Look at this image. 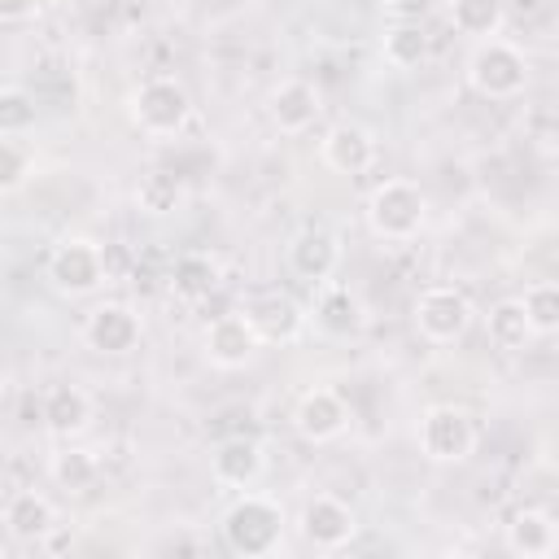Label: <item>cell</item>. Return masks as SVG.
<instances>
[{
  "instance_id": "obj_1",
  "label": "cell",
  "mask_w": 559,
  "mask_h": 559,
  "mask_svg": "<svg viewBox=\"0 0 559 559\" xmlns=\"http://www.w3.org/2000/svg\"><path fill=\"white\" fill-rule=\"evenodd\" d=\"M223 546L240 559L275 555L284 542V507L266 493H240L223 515Z\"/></svg>"
},
{
  "instance_id": "obj_14",
  "label": "cell",
  "mask_w": 559,
  "mask_h": 559,
  "mask_svg": "<svg viewBox=\"0 0 559 559\" xmlns=\"http://www.w3.org/2000/svg\"><path fill=\"white\" fill-rule=\"evenodd\" d=\"M323 100H319V87L306 83V79H288L271 92V122L284 131V135H301L306 127H314Z\"/></svg>"
},
{
  "instance_id": "obj_31",
  "label": "cell",
  "mask_w": 559,
  "mask_h": 559,
  "mask_svg": "<svg viewBox=\"0 0 559 559\" xmlns=\"http://www.w3.org/2000/svg\"><path fill=\"white\" fill-rule=\"evenodd\" d=\"M39 13V0H0V22H26Z\"/></svg>"
},
{
  "instance_id": "obj_19",
  "label": "cell",
  "mask_w": 559,
  "mask_h": 559,
  "mask_svg": "<svg viewBox=\"0 0 559 559\" xmlns=\"http://www.w3.org/2000/svg\"><path fill=\"white\" fill-rule=\"evenodd\" d=\"M555 546H559V528H555V520H550L546 511L524 507V511L511 515V524H507V550H511V555L542 559V555H550Z\"/></svg>"
},
{
  "instance_id": "obj_22",
  "label": "cell",
  "mask_w": 559,
  "mask_h": 559,
  "mask_svg": "<svg viewBox=\"0 0 559 559\" xmlns=\"http://www.w3.org/2000/svg\"><path fill=\"white\" fill-rule=\"evenodd\" d=\"M314 323H319L328 336H349V332H358V323H362V306H358V297H354L349 288L332 284V288H323L319 301H314Z\"/></svg>"
},
{
  "instance_id": "obj_27",
  "label": "cell",
  "mask_w": 559,
  "mask_h": 559,
  "mask_svg": "<svg viewBox=\"0 0 559 559\" xmlns=\"http://www.w3.org/2000/svg\"><path fill=\"white\" fill-rule=\"evenodd\" d=\"M520 301H524V314H528L537 336L559 332V284H528V293Z\"/></svg>"
},
{
  "instance_id": "obj_33",
  "label": "cell",
  "mask_w": 559,
  "mask_h": 559,
  "mask_svg": "<svg viewBox=\"0 0 559 559\" xmlns=\"http://www.w3.org/2000/svg\"><path fill=\"white\" fill-rule=\"evenodd\" d=\"M201 542H192V537H170V542H162V550H197Z\"/></svg>"
},
{
  "instance_id": "obj_17",
  "label": "cell",
  "mask_w": 559,
  "mask_h": 559,
  "mask_svg": "<svg viewBox=\"0 0 559 559\" xmlns=\"http://www.w3.org/2000/svg\"><path fill=\"white\" fill-rule=\"evenodd\" d=\"M336 262H341V245H336V236L332 231H323V227H306V231H297L293 236V245H288V266L301 275V280H328L332 271H336Z\"/></svg>"
},
{
  "instance_id": "obj_23",
  "label": "cell",
  "mask_w": 559,
  "mask_h": 559,
  "mask_svg": "<svg viewBox=\"0 0 559 559\" xmlns=\"http://www.w3.org/2000/svg\"><path fill=\"white\" fill-rule=\"evenodd\" d=\"M450 22L463 35L493 39L507 22V0H450Z\"/></svg>"
},
{
  "instance_id": "obj_8",
  "label": "cell",
  "mask_w": 559,
  "mask_h": 559,
  "mask_svg": "<svg viewBox=\"0 0 559 559\" xmlns=\"http://www.w3.org/2000/svg\"><path fill=\"white\" fill-rule=\"evenodd\" d=\"M297 528H301V537H306L314 550H341V546L358 533V520H354V511H349L341 498L314 493V498H306V507H301V515H297Z\"/></svg>"
},
{
  "instance_id": "obj_2",
  "label": "cell",
  "mask_w": 559,
  "mask_h": 559,
  "mask_svg": "<svg viewBox=\"0 0 559 559\" xmlns=\"http://www.w3.org/2000/svg\"><path fill=\"white\" fill-rule=\"evenodd\" d=\"M428 218V201L411 179H384L367 197V223L380 240H411Z\"/></svg>"
},
{
  "instance_id": "obj_26",
  "label": "cell",
  "mask_w": 559,
  "mask_h": 559,
  "mask_svg": "<svg viewBox=\"0 0 559 559\" xmlns=\"http://www.w3.org/2000/svg\"><path fill=\"white\" fill-rule=\"evenodd\" d=\"M96 476H100V463H96L87 450H74V445H70V450L52 454V480H57V489H66L70 498L92 493Z\"/></svg>"
},
{
  "instance_id": "obj_28",
  "label": "cell",
  "mask_w": 559,
  "mask_h": 559,
  "mask_svg": "<svg viewBox=\"0 0 559 559\" xmlns=\"http://www.w3.org/2000/svg\"><path fill=\"white\" fill-rule=\"evenodd\" d=\"M35 127V96L26 87L0 92V135H22Z\"/></svg>"
},
{
  "instance_id": "obj_21",
  "label": "cell",
  "mask_w": 559,
  "mask_h": 559,
  "mask_svg": "<svg viewBox=\"0 0 559 559\" xmlns=\"http://www.w3.org/2000/svg\"><path fill=\"white\" fill-rule=\"evenodd\" d=\"M485 328H489V341H493L498 349H507V354L528 349V341L537 336L533 323H528V314H524V301H515V297L493 301L489 314H485Z\"/></svg>"
},
{
  "instance_id": "obj_6",
  "label": "cell",
  "mask_w": 559,
  "mask_h": 559,
  "mask_svg": "<svg viewBox=\"0 0 559 559\" xmlns=\"http://www.w3.org/2000/svg\"><path fill=\"white\" fill-rule=\"evenodd\" d=\"M48 280L57 293H70V297H87L105 284V253L96 240H83V236H70L52 249L48 258Z\"/></svg>"
},
{
  "instance_id": "obj_20",
  "label": "cell",
  "mask_w": 559,
  "mask_h": 559,
  "mask_svg": "<svg viewBox=\"0 0 559 559\" xmlns=\"http://www.w3.org/2000/svg\"><path fill=\"white\" fill-rule=\"evenodd\" d=\"M223 284V271L210 253H183L175 258V271H170V288L183 297V301H205L214 297Z\"/></svg>"
},
{
  "instance_id": "obj_5",
  "label": "cell",
  "mask_w": 559,
  "mask_h": 559,
  "mask_svg": "<svg viewBox=\"0 0 559 559\" xmlns=\"http://www.w3.org/2000/svg\"><path fill=\"white\" fill-rule=\"evenodd\" d=\"M419 450L432 463H463L476 450V424L463 406H428L419 419Z\"/></svg>"
},
{
  "instance_id": "obj_13",
  "label": "cell",
  "mask_w": 559,
  "mask_h": 559,
  "mask_svg": "<svg viewBox=\"0 0 559 559\" xmlns=\"http://www.w3.org/2000/svg\"><path fill=\"white\" fill-rule=\"evenodd\" d=\"M210 467H214V480H218V485H227V489H249V485L262 476L266 459H262V445H258L253 437H227V441L214 445Z\"/></svg>"
},
{
  "instance_id": "obj_30",
  "label": "cell",
  "mask_w": 559,
  "mask_h": 559,
  "mask_svg": "<svg viewBox=\"0 0 559 559\" xmlns=\"http://www.w3.org/2000/svg\"><path fill=\"white\" fill-rule=\"evenodd\" d=\"M397 22H419L428 9H432V0H380Z\"/></svg>"
},
{
  "instance_id": "obj_4",
  "label": "cell",
  "mask_w": 559,
  "mask_h": 559,
  "mask_svg": "<svg viewBox=\"0 0 559 559\" xmlns=\"http://www.w3.org/2000/svg\"><path fill=\"white\" fill-rule=\"evenodd\" d=\"M188 118H192V96L175 79H148L131 92V122L144 135H157V140L179 135Z\"/></svg>"
},
{
  "instance_id": "obj_3",
  "label": "cell",
  "mask_w": 559,
  "mask_h": 559,
  "mask_svg": "<svg viewBox=\"0 0 559 559\" xmlns=\"http://www.w3.org/2000/svg\"><path fill=\"white\" fill-rule=\"evenodd\" d=\"M467 79L489 100H511L528 87V61L507 39H480L467 57Z\"/></svg>"
},
{
  "instance_id": "obj_24",
  "label": "cell",
  "mask_w": 559,
  "mask_h": 559,
  "mask_svg": "<svg viewBox=\"0 0 559 559\" xmlns=\"http://www.w3.org/2000/svg\"><path fill=\"white\" fill-rule=\"evenodd\" d=\"M384 61L393 70H419L428 61V31L419 22H397L384 31Z\"/></svg>"
},
{
  "instance_id": "obj_29",
  "label": "cell",
  "mask_w": 559,
  "mask_h": 559,
  "mask_svg": "<svg viewBox=\"0 0 559 559\" xmlns=\"http://www.w3.org/2000/svg\"><path fill=\"white\" fill-rule=\"evenodd\" d=\"M31 166H35V153L17 135H4L0 140V188L4 192H17L26 183V175H31Z\"/></svg>"
},
{
  "instance_id": "obj_9",
  "label": "cell",
  "mask_w": 559,
  "mask_h": 559,
  "mask_svg": "<svg viewBox=\"0 0 559 559\" xmlns=\"http://www.w3.org/2000/svg\"><path fill=\"white\" fill-rule=\"evenodd\" d=\"M83 341L96 354H131L140 345V319L122 301H100L83 319Z\"/></svg>"
},
{
  "instance_id": "obj_32",
  "label": "cell",
  "mask_w": 559,
  "mask_h": 559,
  "mask_svg": "<svg viewBox=\"0 0 559 559\" xmlns=\"http://www.w3.org/2000/svg\"><path fill=\"white\" fill-rule=\"evenodd\" d=\"M39 546H44L48 555H66V550L74 546V528H61V524H57V528H52V533H48Z\"/></svg>"
},
{
  "instance_id": "obj_15",
  "label": "cell",
  "mask_w": 559,
  "mask_h": 559,
  "mask_svg": "<svg viewBox=\"0 0 559 559\" xmlns=\"http://www.w3.org/2000/svg\"><path fill=\"white\" fill-rule=\"evenodd\" d=\"M323 162L336 175H362L376 162V135L367 127H358V122H336L323 135Z\"/></svg>"
},
{
  "instance_id": "obj_16",
  "label": "cell",
  "mask_w": 559,
  "mask_h": 559,
  "mask_svg": "<svg viewBox=\"0 0 559 559\" xmlns=\"http://www.w3.org/2000/svg\"><path fill=\"white\" fill-rule=\"evenodd\" d=\"M52 528H57V511H52V502L44 493H35V489L9 493V502H4V533L13 542H44Z\"/></svg>"
},
{
  "instance_id": "obj_12",
  "label": "cell",
  "mask_w": 559,
  "mask_h": 559,
  "mask_svg": "<svg viewBox=\"0 0 559 559\" xmlns=\"http://www.w3.org/2000/svg\"><path fill=\"white\" fill-rule=\"evenodd\" d=\"M293 428L306 437V441H336L345 428H349V411L341 402V393L332 389H310L297 397V411H293Z\"/></svg>"
},
{
  "instance_id": "obj_18",
  "label": "cell",
  "mask_w": 559,
  "mask_h": 559,
  "mask_svg": "<svg viewBox=\"0 0 559 559\" xmlns=\"http://www.w3.org/2000/svg\"><path fill=\"white\" fill-rule=\"evenodd\" d=\"M39 419H44V428L52 437H74V432L87 428L92 402H87V393L79 384H52L44 393V402H39Z\"/></svg>"
},
{
  "instance_id": "obj_7",
  "label": "cell",
  "mask_w": 559,
  "mask_h": 559,
  "mask_svg": "<svg viewBox=\"0 0 559 559\" xmlns=\"http://www.w3.org/2000/svg\"><path fill=\"white\" fill-rule=\"evenodd\" d=\"M472 314H476V310H472L467 293L445 288V284L424 288L419 301H415V328H419V336L432 341V345H454V341L472 328Z\"/></svg>"
},
{
  "instance_id": "obj_10",
  "label": "cell",
  "mask_w": 559,
  "mask_h": 559,
  "mask_svg": "<svg viewBox=\"0 0 559 559\" xmlns=\"http://www.w3.org/2000/svg\"><path fill=\"white\" fill-rule=\"evenodd\" d=\"M262 349V336L253 332V323L240 314H214L205 328V358L223 371H236L245 362H253V354Z\"/></svg>"
},
{
  "instance_id": "obj_11",
  "label": "cell",
  "mask_w": 559,
  "mask_h": 559,
  "mask_svg": "<svg viewBox=\"0 0 559 559\" xmlns=\"http://www.w3.org/2000/svg\"><path fill=\"white\" fill-rule=\"evenodd\" d=\"M245 319L253 323V332L262 336V345H288L306 328V314H301V306L288 293H258L245 306Z\"/></svg>"
},
{
  "instance_id": "obj_25",
  "label": "cell",
  "mask_w": 559,
  "mask_h": 559,
  "mask_svg": "<svg viewBox=\"0 0 559 559\" xmlns=\"http://www.w3.org/2000/svg\"><path fill=\"white\" fill-rule=\"evenodd\" d=\"M183 179L179 175H170V170H148L144 179H140V188H135V201H140V210L144 214H153V218H162V214H175L179 205H183Z\"/></svg>"
}]
</instances>
